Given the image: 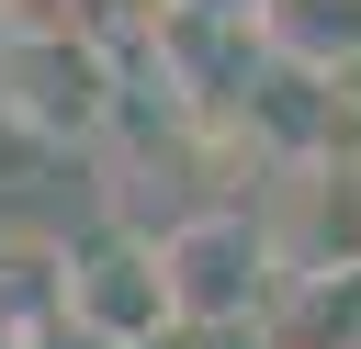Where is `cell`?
I'll return each mask as SVG.
<instances>
[{
	"mask_svg": "<svg viewBox=\"0 0 361 349\" xmlns=\"http://www.w3.org/2000/svg\"><path fill=\"white\" fill-rule=\"evenodd\" d=\"M147 248H158V293H169V326H192V338L259 326V315L282 304V270H271L259 225H248V214H226V203L180 214V225H169V236H147Z\"/></svg>",
	"mask_w": 361,
	"mask_h": 349,
	"instance_id": "obj_1",
	"label": "cell"
},
{
	"mask_svg": "<svg viewBox=\"0 0 361 349\" xmlns=\"http://www.w3.org/2000/svg\"><path fill=\"white\" fill-rule=\"evenodd\" d=\"M124 113V68L102 56V34H68V23H34L0 45V124H23L34 146H68V135H102Z\"/></svg>",
	"mask_w": 361,
	"mask_h": 349,
	"instance_id": "obj_2",
	"label": "cell"
},
{
	"mask_svg": "<svg viewBox=\"0 0 361 349\" xmlns=\"http://www.w3.org/2000/svg\"><path fill=\"white\" fill-rule=\"evenodd\" d=\"M248 225L282 281H361V158H338V146L282 158L271 214H248Z\"/></svg>",
	"mask_w": 361,
	"mask_h": 349,
	"instance_id": "obj_3",
	"label": "cell"
},
{
	"mask_svg": "<svg viewBox=\"0 0 361 349\" xmlns=\"http://www.w3.org/2000/svg\"><path fill=\"white\" fill-rule=\"evenodd\" d=\"M56 315L102 349H158L169 338V293H158V248L135 225H79L56 248Z\"/></svg>",
	"mask_w": 361,
	"mask_h": 349,
	"instance_id": "obj_4",
	"label": "cell"
},
{
	"mask_svg": "<svg viewBox=\"0 0 361 349\" xmlns=\"http://www.w3.org/2000/svg\"><path fill=\"white\" fill-rule=\"evenodd\" d=\"M259 45L338 79V68H361V0H259Z\"/></svg>",
	"mask_w": 361,
	"mask_h": 349,
	"instance_id": "obj_5",
	"label": "cell"
}]
</instances>
